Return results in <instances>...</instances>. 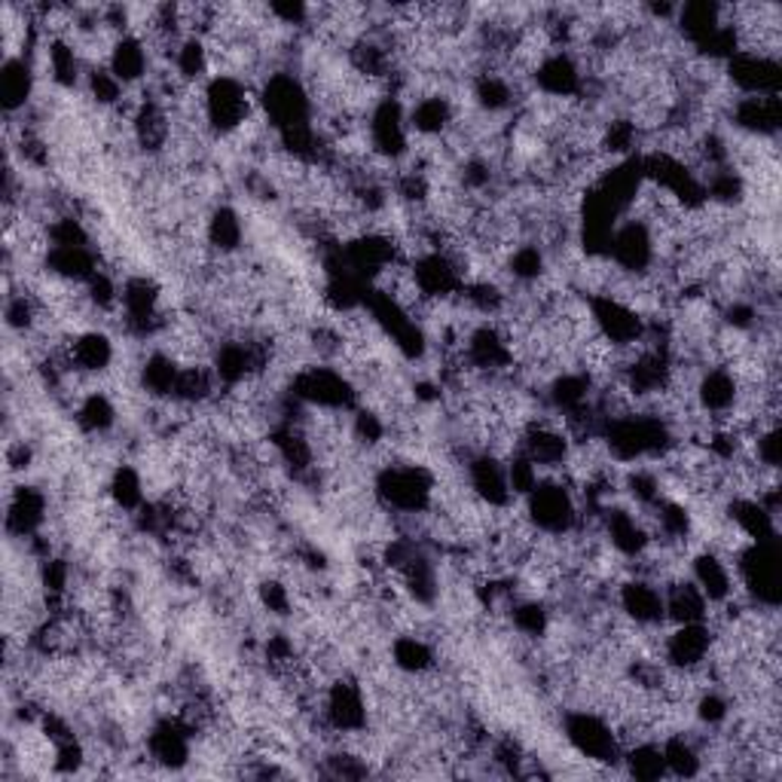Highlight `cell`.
<instances>
[{
	"instance_id": "obj_1",
	"label": "cell",
	"mask_w": 782,
	"mask_h": 782,
	"mask_svg": "<svg viewBox=\"0 0 782 782\" xmlns=\"http://www.w3.org/2000/svg\"><path fill=\"white\" fill-rule=\"evenodd\" d=\"M620 770H624V776H632V780H663L667 776V761H663L660 740H645V743L627 745L620 752Z\"/></svg>"
}]
</instances>
